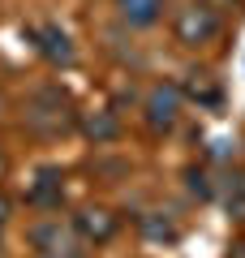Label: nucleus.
I'll use <instances>...</instances> for the list:
<instances>
[{
    "mask_svg": "<svg viewBox=\"0 0 245 258\" xmlns=\"http://www.w3.org/2000/svg\"><path fill=\"white\" fill-rule=\"evenodd\" d=\"M219 30H224V22H219V13L211 9V5H181V9L172 13V39L181 47H190V52L215 43Z\"/></svg>",
    "mask_w": 245,
    "mask_h": 258,
    "instance_id": "f03ea898",
    "label": "nucleus"
},
{
    "mask_svg": "<svg viewBox=\"0 0 245 258\" xmlns=\"http://www.w3.org/2000/svg\"><path fill=\"white\" fill-rule=\"evenodd\" d=\"M78 129L82 138L103 147V142H116L120 138V116L112 108H91V112H78Z\"/></svg>",
    "mask_w": 245,
    "mask_h": 258,
    "instance_id": "0eeeda50",
    "label": "nucleus"
},
{
    "mask_svg": "<svg viewBox=\"0 0 245 258\" xmlns=\"http://www.w3.org/2000/svg\"><path fill=\"white\" fill-rule=\"evenodd\" d=\"M26 125L35 129V134H43V138H56V134H65V129L78 125V112H73L69 95H65L60 86H43V91L30 99V108H26Z\"/></svg>",
    "mask_w": 245,
    "mask_h": 258,
    "instance_id": "f257e3e1",
    "label": "nucleus"
},
{
    "mask_svg": "<svg viewBox=\"0 0 245 258\" xmlns=\"http://www.w3.org/2000/svg\"><path fill=\"white\" fill-rule=\"evenodd\" d=\"M60 181H65L60 168H39L35 181H30V189H26V203L39 207V211H52V207H60V194H65Z\"/></svg>",
    "mask_w": 245,
    "mask_h": 258,
    "instance_id": "6e6552de",
    "label": "nucleus"
},
{
    "mask_svg": "<svg viewBox=\"0 0 245 258\" xmlns=\"http://www.w3.org/2000/svg\"><path fill=\"white\" fill-rule=\"evenodd\" d=\"M26 241H30V249H35L39 258H69V254H82L73 224H60V220H39V224H30Z\"/></svg>",
    "mask_w": 245,
    "mask_h": 258,
    "instance_id": "20e7f679",
    "label": "nucleus"
},
{
    "mask_svg": "<svg viewBox=\"0 0 245 258\" xmlns=\"http://www.w3.org/2000/svg\"><path fill=\"white\" fill-rule=\"evenodd\" d=\"M30 39H35V52L43 56L47 64H56V69H60V64H73V39L65 35L60 26H52V22H47V26H35L30 30Z\"/></svg>",
    "mask_w": 245,
    "mask_h": 258,
    "instance_id": "423d86ee",
    "label": "nucleus"
},
{
    "mask_svg": "<svg viewBox=\"0 0 245 258\" xmlns=\"http://www.w3.org/2000/svg\"><path fill=\"white\" fill-rule=\"evenodd\" d=\"M69 258H82V254H69Z\"/></svg>",
    "mask_w": 245,
    "mask_h": 258,
    "instance_id": "f3484780",
    "label": "nucleus"
},
{
    "mask_svg": "<svg viewBox=\"0 0 245 258\" xmlns=\"http://www.w3.org/2000/svg\"><path fill=\"white\" fill-rule=\"evenodd\" d=\"M73 232H78V241L82 245H108L112 237H116L120 232V215L112 211V207H78V211H73Z\"/></svg>",
    "mask_w": 245,
    "mask_h": 258,
    "instance_id": "39448f33",
    "label": "nucleus"
},
{
    "mask_svg": "<svg viewBox=\"0 0 245 258\" xmlns=\"http://www.w3.org/2000/svg\"><path fill=\"white\" fill-rule=\"evenodd\" d=\"M142 232H146L151 241H176V224L168 220V215H159V211L142 215Z\"/></svg>",
    "mask_w": 245,
    "mask_h": 258,
    "instance_id": "f8f14e48",
    "label": "nucleus"
},
{
    "mask_svg": "<svg viewBox=\"0 0 245 258\" xmlns=\"http://www.w3.org/2000/svg\"><path fill=\"white\" fill-rule=\"evenodd\" d=\"M9 224H13V198H9V194H0V237L9 232Z\"/></svg>",
    "mask_w": 245,
    "mask_h": 258,
    "instance_id": "4468645a",
    "label": "nucleus"
},
{
    "mask_svg": "<svg viewBox=\"0 0 245 258\" xmlns=\"http://www.w3.org/2000/svg\"><path fill=\"white\" fill-rule=\"evenodd\" d=\"M181 95H185V99H194L198 108H215V103H219V82L211 74H198V69H194V74H185Z\"/></svg>",
    "mask_w": 245,
    "mask_h": 258,
    "instance_id": "9d476101",
    "label": "nucleus"
},
{
    "mask_svg": "<svg viewBox=\"0 0 245 258\" xmlns=\"http://www.w3.org/2000/svg\"><path fill=\"white\" fill-rule=\"evenodd\" d=\"M116 18L134 30H146L163 18V0H116Z\"/></svg>",
    "mask_w": 245,
    "mask_h": 258,
    "instance_id": "1a4fd4ad",
    "label": "nucleus"
},
{
    "mask_svg": "<svg viewBox=\"0 0 245 258\" xmlns=\"http://www.w3.org/2000/svg\"><path fill=\"white\" fill-rule=\"evenodd\" d=\"M228 211L236 220H245V168H232L228 172Z\"/></svg>",
    "mask_w": 245,
    "mask_h": 258,
    "instance_id": "9b49d317",
    "label": "nucleus"
},
{
    "mask_svg": "<svg viewBox=\"0 0 245 258\" xmlns=\"http://www.w3.org/2000/svg\"><path fill=\"white\" fill-rule=\"evenodd\" d=\"M190 194H198V198H211V176L202 172V168H190Z\"/></svg>",
    "mask_w": 245,
    "mask_h": 258,
    "instance_id": "ddd939ff",
    "label": "nucleus"
},
{
    "mask_svg": "<svg viewBox=\"0 0 245 258\" xmlns=\"http://www.w3.org/2000/svg\"><path fill=\"white\" fill-rule=\"evenodd\" d=\"M181 108H185V95L176 82H159L146 91V103H142V116L155 134H172L176 120H181Z\"/></svg>",
    "mask_w": 245,
    "mask_h": 258,
    "instance_id": "7ed1b4c3",
    "label": "nucleus"
},
{
    "mask_svg": "<svg viewBox=\"0 0 245 258\" xmlns=\"http://www.w3.org/2000/svg\"><path fill=\"white\" fill-rule=\"evenodd\" d=\"M5 172H9V155H5V147H0V181H5Z\"/></svg>",
    "mask_w": 245,
    "mask_h": 258,
    "instance_id": "2eb2a0df",
    "label": "nucleus"
},
{
    "mask_svg": "<svg viewBox=\"0 0 245 258\" xmlns=\"http://www.w3.org/2000/svg\"><path fill=\"white\" fill-rule=\"evenodd\" d=\"M232 258H245V245H236V249H232Z\"/></svg>",
    "mask_w": 245,
    "mask_h": 258,
    "instance_id": "dca6fc26",
    "label": "nucleus"
}]
</instances>
